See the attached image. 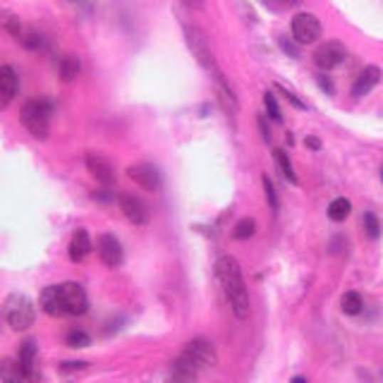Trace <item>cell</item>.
Wrapping results in <instances>:
<instances>
[{"label": "cell", "mask_w": 383, "mask_h": 383, "mask_svg": "<svg viewBox=\"0 0 383 383\" xmlns=\"http://www.w3.org/2000/svg\"><path fill=\"white\" fill-rule=\"evenodd\" d=\"M216 278L221 283L223 293H226V300L233 314L237 319H247L249 316V293H247V285H244V278H242V268H240V261L235 256H223L218 259L216 263Z\"/></svg>", "instance_id": "1"}, {"label": "cell", "mask_w": 383, "mask_h": 383, "mask_svg": "<svg viewBox=\"0 0 383 383\" xmlns=\"http://www.w3.org/2000/svg\"><path fill=\"white\" fill-rule=\"evenodd\" d=\"M51 115H53V105L48 98H31V101H26L22 105L19 120H22L24 130L34 140H46L51 132Z\"/></svg>", "instance_id": "2"}, {"label": "cell", "mask_w": 383, "mask_h": 383, "mask_svg": "<svg viewBox=\"0 0 383 383\" xmlns=\"http://www.w3.org/2000/svg\"><path fill=\"white\" fill-rule=\"evenodd\" d=\"M3 319L12 331H26V328H31V323L36 319L34 302L22 293L8 295L3 302Z\"/></svg>", "instance_id": "3"}, {"label": "cell", "mask_w": 383, "mask_h": 383, "mask_svg": "<svg viewBox=\"0 0 383 383\" xmlns=\"http://www.w3.org/2000/svg\"><path fill=\"white\" fill-rule=\"evenodd\" d=\"M180 360L182 362H187V364L194 369L196 374H206L211 372V369L216 367V350L214 345L206 340V338H192L187 345H184V350L180 352Z\"/></svg>", "instance_id": "4"}, {"label": "cell", "mask_w": 383, "mask_h": 383, "mask_svg": "<svg viewBox=\"0 0 383 383\" xmlns=\"http://www.w3.org/2000/svg\"><path fill=\"white\" fill-rule=\"evenodd\" d=\"M184 41H187L189 51L194 53L196 63H199L201 68L211 70V75L218 72L216 61H214V51H211V46H209L206 36H204L201 29H196V26H184Z\"/></svg>", "instance_id": "5"}, {"label": "cell", "mask_w": 383, "mask_h": 383, "mask_svg": "<svg viewBox=\"0 0 383 383\" xmlns=\"http://www.w3.org/2000/svg\"><path fill=\"white\" fill-rule=\"evenodd\" d=\"M290 31H293L295 43L309 46L321 38V22L312 12H300V15H295L293 22H290Z\"/></svg>", "instance_id": "6"}, {"label": "cell", "mask_w": 383, "mask_h": 383, "mask_svg": "<svg viewBox=\"0 0 383 383\" xmlns=\"http://www.w3.org/2000/svg\"><path fill=\"white\" fill-rule=\"evenodd\" d=\"M61 300L65 314L70 316H82L89 309V297L79 283H63L61 285Z\"/></svg>", "instance_id": "7"}, {"label": "cell", "mask_w": 383, "mask_h": 383, "mask_svg": "<svg viewBox=\"0 0 383 383\" xmlns=\"http://www.w3.org/2000/svg\"><path fill=\"white\" fill-rule=\"evenodd\" d=\"M19 369H22L26 383H41V367H38V347L34 340H24L19 345Z\"/></svg>", "instance_id": "8"}, {"label": "cell", "mask_w": 383, "mask_h": 383, "mask_svg": "<svg viewBox=\"0 0 383 383\" xmlns=\"http://www.w3.org/2000/svg\"><path fill=\"white\" fill-rule=\"evenodd\" d=\"M96 252H98V259H101L108 268L122 266L125 252H122L120 240H117L115 235H110V233L98 235V240H96Z\"/></svg>", "instance_id": "9"}, {"label": "cell", "mask_w": 383, "mask_h": 383, "mask_svg": "<svg viewBox=\"0 0 383 383\" xmlns=\"http://www.w3.org/2000/svg\"><path fill=\"white\" fill-rule=\"evenodd\" d=\"M347 51L340 41H326L314 51V63L319 70H335L345 63Z\"/></svg>", "instance_id": "10"}, {"label": "cell", "mask_w": 383, "mask_h": 383, "mask_svg": "<svg viewBox=\"0 0 383 383\" xmlns=\"http://www.w3.org/2000/svg\"><path fill=\"white\" fill-rule=\"evenodd\" d=\"M127 177L147 192L161 189V173H158L154 163H132L127 168Z\"/></svg>", "instance_id": "11"}, {"label": "cell", "mask_w": 383, "mask_h": 383, "mask_svg": "<svg viewBox=\"0 0 383 383\" xmlns=\"http://www.w3.org/2000/svg\"><path fill=\"white\" fill-rule=\"evenodd\" d=\"M117 204H120L122 216L127 218L132 226H147L149 223V211H147V206H144V201L140 199V196L125 192V194L117 196Z\"/></svg>", "instance_id": "12"}, {"label": "cell", "mask_w": 383, "mask_h": 383, "mask_svg": "<svg viewBox=\"0 0 383 383\" xmlns=\"http://www.w3.org/2000/svg\"><path fill=\"white\" fill-rule=\"evenodd\" d=\"M87 170L91 173V177H94L96 182L105 184V187H110V184L115 182V170L113 166H110V161L101 154H87Z\"/></svg>", "instance_id": "13"}, {"label": "cell", "mask_w": 383, "mask_h": 383, "mask_svg": "<svg viewBox=\"0 0 383 383\" xmlns=\"http://www.w3.org/2000/svg\"><path fill=\"white\" fill-rule=\"evenodd\" d=\"M17 89H19V77H17L15 68L3 65V68H0V110H5L12 101H15Z\"/></svg>", "instance_id": "14"}, {"label": "cell", "mask_w": 383, "mask_h": 383, "mask_svg": "<svg viewBox=\"0 0 383 383\" xmlns=\"http://www.w3.org/2000/svg\"><path fill=\"white\" fill-rule=\"evenodd\" d=\"M379 82H381V68H376V65H367V68L357 75V79H355L352 96L355 98L367 96L369 91L376 89V84H379Z\"/></svg>", "instance_id": "15"}, {"label": "cell", "mask_w": 383, "mask_h": 383, "mask_svg": "<svg viewBox=\"0 0 383 383\" xmlns=\"http://www.w3.org/2000/svg\"><path fill=\"white\" fill-rule=\"evenodd\" d=\"M38 307L48 316H65L63 300H61V285H48L38 295Z\"/></svg>", "instance_id": "16"}, {"label": "cell", "mask_w": 383, "mask_h": 383, "mask_svg": "<svg viewBox=\"0 0 383 383\" xmlns=\"http://www.w3.org/2000/svg\"><path fill=\"white\" fill-rule=\"evenodd\" d=\"M91 249H94V244H91L89 233L84 228H79L77 233L72 235V240H70V249H68L70 259L75 263H82L91 254Z\"/></svg>", "instance_id": "17"}, {"label": "cell", "mask_w": 383, "mask_h": 383, "mask_svg": "<svg viewBox=\"0 0 383 383\" xmlns=\"http://www.w3.org/2000/svg\"><path fill=\"white\" fill-rule=\"evenodd\" d=\"M0 383H26L22 369H19V362L10 357L0 360Z\"/></svg>", "instance_id": "18"}, {"label": "cell", "mask_w": 383, "mask_h": 383, "mask_svg": "<svg viewBox=\"0 0 383 383\" xmlns=\"http://www.w3.org/2000/svg\"><path fill=\"white\" fill-rule=\"evenodd\" d=\"M0 24H3V29L8 31V34L12 36V38H22V34H24V26H22V19H19L15 12H8V10H3L0 12Z\"/></svg>", "instance_id": "19"}, {"label": "cell", "mask_w": 383, "mask_h": 383, "mask_svg": "<svg viewBox=\"0 0 383 383\" xmlns=\"http://www.w3.org/2000/svg\"><path fill=\"white\" fill-rule=\"evenodd\" d=\"M340 307H342V312H345L347 316H357V314H362V309H364V300H362L360 293L350 290V293L342 295Z\"/></svg>", "instance_id": "20"}, {"label": "cell", "mask_w": 383, "mask_h": 383, "mask_svg": "<svg viewBox=\"0 0 383 383\" xmlns=\"http://www.w3.org/2000/svg\"><path fill=\"white\" fill-rule=\"evenodd\" d=\"M79 70H82V65H79L77 56H65L61 61V79L63 82H75V79L79 77Z\"/></svg>", "instance_id": "21"}, {"label": "cell", "mask_w": 383, "mask_h": 383, "mask_svg": "<svg viewBox=\"0 0 383 383\" xmlns=\"http://www.w3.org/2000/svg\"><path fill=\"white\" fill-rule=\"evenodd\" d=\"M273 158H276V163H278V168H280V173L283 177L290 182V184H297L300 180H297V175H295V168H293V163H290V156L285 154L283 149H276L273 151Z\"/></svg>", "instance_id": "22"}, {"label": "cell", "mask_w": 383, "mask_h": 383, "mask_svg": "<svg viewBox=\"0 0 383 383\" xmlns=\"http://www.w3.org/2000/svg\"><path fill=\"white\" fill-rule=\"evenodd\" d=\"M350 211H352V204H350L345 196H338V199H333L331 206H328V218L335 223H342L350 216Z\"/></svg>", "instance_id": "23"}, {"label": "cell", "mask_w": 383, "mask_h": 383, "mask_svg": "<svg viewBox=\"0 0 383 383\" xmlns=\"http://www.w3.org/2000/svg\"><path fill=\"white\" fill-rule=\"evenodd\" d=\"M254 233H256V221H254V218H242V221L235 226L233 237H235V240H249Z\"/></svg>", "instance_id": "24"}, {"label": "cell", "mask_w": 383, "mask_h": 383, "mask_svg": "<svg viewBox=\"0 0 383 383\" xmlns=\"http://www.w3.org/2000/svg\"><path fill=\"white\" fill-rule=\"evenodd\" d=\"M263 105H266V115L271 117V120H276V122H283V110H280V103H278V98H276L273 94H263Z\"/></svg>", "instance_id": "25"}, {"label": "cell", "mask_w": 383, "mask_h": 383, "mask_svg": "<svg viewBox=\"0 0 383 383\" xmlns=\"http://www.w3.org/2000/svg\"><path fill=\"white\" fill-rule=\"evenodd\" d=\"M364 233L369 240H379L381 237V221L376 218V214H372V211L364 214Z\"/></svg>", "instance_id": "26"}, {"label": "cell", "mask_w": 383, "mask_h": 383, "mask_svg": "<svg viewBox=\"0 0 383 383\" xmlns=\"http://www.w3.org/2000/svg\"><path fill=\"white\" fill-rule=\"evenodd\" d=\"M19 43H22L24 48H29V51H38L43 46V36L38 34V31H34V29H24V34H22V38H19Z\"/></svg>", "instance_id": "27"}, {"label": "cell", "mask_w": 383, "mask_h": 383, "mask_svg": "<svg viewBox=\"0 0 383 383\" xmlns=\"http://www.w3.org/2000/svg\"><path fill=\"white\" fill-rule=\"evenodd\" d=\"M65 342H68L70 347H75V350H79V347H89L91 345V338H89V333H84V331H70L68 335H65Z\"/></svg>", "instance_id": "28"}, {"label": "cell", "mask_w": 383, "mask_h": 383, "mask_svg": "<svg viewBox=\"0 0 383 383\" xmlns=\"http://www.w3.org/2000/svg\"><path fill=\"white\" fill-rule=\"evenodd\" d=\"M261 182H263V192H266V201H268V206L273 209V211H278V206H280V201H278V192H276L273 182H271V177H268V175H263V177H261Z\"/></svg>", "instance_id": "29"}, {"label": "cell", "mask_w": 383, "mask_h": 383, "mask_svg": "<svg viewBox=\"0 0 383 383\" xmlns=\"http://www.w3.org/2000/svg\"><path fill=\"white\" fill-rule=\"evenodd\" d=\"M276 89H278V91H280V94H283V96H285V98H288V101H290V103H293V105H295V108H300V110H305V108H307V103H305V101H300V98H297V96L293 94V91H288L285 87H283V84H276Z\"/></svg>", "instance_id": "30"}, {"label": "cell", "mask_w": 383, "mask_h": 383, "mask_svg": "<svg viewBox=\"0 0 383 383\" xmlns=\"http://www.w3.org/2000/svg\"><path fill=\"white\" fill-rule=\"evenodd\" d=\"M87 367H89L87 362H63L61 372H63V374H75V372H84Z\"/></svg>", "instance_id": "31"}, {"label": "cell", "mask_w": 383, "mask_h": 383, "mask_svg": "<svg viewBox=\"0 0 383 383\" xmlns=\"http://www.w3.org/2000/svg\"><path fill=\"white\" fill-rule=\"evenodd\" d=\"M278 46H280V48H283V51H285V53H288V56H290V58H300V53H297V48H295V46H293V43H290V38H285V36H280V38H278Z\"/></svg>", "instance_id": "32"}, {"label": "cell", "mask_w": 383, "mask_h": 383, "mask_svg": "<svg viewBox=\"0 0 383 383\" xmlns=\"http://www.w3.org/2000/svg\"><path fill=\"white\" fill-rule=\"evenodd\" d=\"M316 82H319V87H321L323 91H326V94H333V84L328 82V77H326V75H319V77H316Z\"/></svg>", "instance_id": "33"}, {"label": "cell", "mask_w": 383, "mask_h": 383, "mask_svg": "<svg viewBox=\"0 0 383 383\" xmlns=\"http://www.w3.org/2000/svg\"><path fill=\"white\" fill-rule=\"evenodd\" d=\"M259 130H261V135H263V142H271V132H268V125H266V120L259 115Z\"/></svg>", "instance_id": "34"}, {"label": "cell", "mask_w": 383, "mask_h": 383, "mask_svg": "<svg viewBox=\"0 0 383 383\" xmlns=\"http://www.w3.org/2000/svg\"><path fill=\"white\" fill-rule=\"evenodd\" d=\"M94 196H96V199H101V201H113V194H110V189H98Z\"/></svg>", "instance_id": "35"}, {"label": "cell", "mask_w": 383, "mask_h": 383, "mask_svg": "<svg viewBox=\"0 0 383 383\" xmlns=\"http://www.w3.org/2000/svg\"><path fill=\"white\" fill-rule=\"evenodd\" d=\"M305 144H307V149H321V142L319 140H316V137H307V140H305Z\"/></svg>", "instance_id": "36"}, {"label": "cell", "mask_w": 383, "mask_h": 383, "mask_svg": "<svg viewBox=\"0 0 383 383\" xmlns=\"http://www.w3.org/2000/svg\"><path fill=\"white\" fill-rule=\"evenodd\" d=\"M184 5H187V8H199V3L201 0H182Z\"/></svg>", "instance_id": "37"}, {"label": "cell", "mask_w": 383, "mask_h": 383, "mask_svg": "<svg viewBox=\"0 0 383 383\" xmlns=\"http://www.w3.org/2000/svg\"><path fill=\"white\" fill-rule=\"evenodd\" d=\"M290 383H307V379H305V376H295V379L290 381Z\"/></svg>", "instance_id": "38"}, {"label": "cell", "mask_w": 383, "mask_h": 383, "mask_svg": "<svg viewBox=\"0 0 383 383\" xmlns=\"http://www.w3.org/2000/svg\"><path fill=\"white\" fill-rule=\"evenodd\" d=\"M381 180H383V173H381Z\"/></svg>", "instance_id": "39"}]
</instances>
